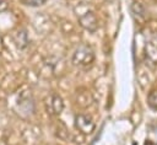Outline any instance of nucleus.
I'll return each mask as SVG.
<instances>
[{
    "mask_svg": "<svg viewBox=\"0 0 157 145\" xmlns=\"http://www.w3.org/2000/svg\"><path fill=\"white\" fill-rule=\"evenodd\" d=\"M94 61V50L87 43H81L72 53L71 63L78 68H86Z\"/></svg>",
    "mask_w": 157,
    "mask_h": 145,
    "instance_id": "1",
    "label": "nucleus"
},
{
    "mask_svg": "<svg viewBox=\"0 0 157 145\" xmlns=\"http://www.w3.org/2000/svg\"><path fill=\"white\" fill-rule=\"evenodd\" d=\"M44 106H45V111L48 112V114L55 117V116H59L63 112L64 101H63L60 95H58L56 92H52L45 97Z\"/></svg>",
    "mask_w": 157,
    "mask_h": 145,
    "instance_id": "2",
    "label": "nucleus"
},
{
    "mask_svg": "<svg viewBox=\"0 0 157 145\" xmlns=\"http://www.w3.org/2000/svg\"><path fill=\"white\" fill-rule=\"evenodd\" d=\"M78 23L82 28L92 33L98 28V18L92 10H86L83 14L78 15Z\"/></svg>",
    "mask_w": 157,
    "mask_h": 145,
    "instance_id": "3",
    "label": "nucleus"
},
{
    "mask_svg": "<svg viewBox=\"0 0 157 145\" xmlns=\"http://www.w3.org/2000/svg\"><path fill=\"white\" fill-rule=\"evenodd\" d=\"M75 127L82 134H91L94 130L96 124H94L91 116L81 113V114H77L75 117Z\"/></svg>",
    "mask_w": 157,
    "mask_h": 145,
    "instance_id": "4",
    "label": "nucleus"
},
{
    "mask_svg": "<svg viewBox=\"0 0 157 145\" xmlns=\"http://www.w3.org/2000/svg\"><path fill=\"white\" fill-rule=\"evenodd\" d=\"M17 111L22 117H28L32 116L36 111V104L33 98L29 96H22L21 100L17 103Z\"/></svg>",
    "mask_w": 157,
    "mask_h": 145,
    "instance_id": "5",
    "label": "nucleus"
},
{
    "mask_svg": "<svg viewBox=\"0 0 157 145\" xmlns=\"http://www.w3.org/2000/svg\"><path fill=\"white\" fill-rule=\"evenodd\" d=\"M13 41H15L17 48H20V49H26L27 45H28V43H29L26 29L21 28V29H18V31H16L15 34H13Z\"/></svg>",
    "mask_w": 157,
    "mask_h": 145,
    "instance_id": "6",
    "label": "nucleus"
},
{
    "mask_svg": "<svg viewBox=\"0 0 157 145\" xmlns=\"http://www.w3.org/2000/svg\"><path fill=\"white\" fill-rule=\"evenodd\" d=\"M145 57L152 64H157V45L148 42L145 45Z\"/></svg>",
    "mask_w": 157,
    "mask_h": 145,
    "instance_id": "7",
    "label": "nucleus"
},
{
    "mask_svg": "<svg viewBox=\"0 0 157 145\" xmlns=\"http://www.w3.org/2000/svg\"><path fill=\"white\" fill-rule=\"evenodd\" d=\"M130 10H131L132 16H134L136 20H142V18H145V16H146V10H145V7H144V5H142L141 2L134 1V2L130 5Z\"/></svg>",
    "mask_w": 157,
    "mask_h": 145,
    "instance_id": "8",
    "label": "nucleus"
},
{
    "mask_svg": "<svg viewBox=\"0 0 157 145\" xmlns=\"http://www.w3.org/2000/svg\"><path fill=\"white\" fill-rule=\"evenodd\" d=\"M147 103L151 109L157 111V90H151L147 96Z\"/></svg>",
    "mask_w": 157,
    "mask_h": 145,
    "instance_id": "9",
    "label": "nucleus"
},
{
    "mask_svg": "<svg viewBox=\"0 0 157 145\" xmlns=\"http://www.w3.org/2000/svg\"><path fill=\"white\" fill-rule=\"evenodd\" d=\"M21 1L26 6H31V7H38L47 2V0H21Z\"/></svg>",
    "mask_w": 157,
    "mask_h": 145,
    "instance_id": "10",
    "label": "nucleus"
},
{
    "mask_svg": "<svg viewBox=\"0 0 157 145\" xmlns=\"http://www.w3.org/2000/svg\"><path fill=\"white\" fill-rule=\"evenodd\" d=\"M7 0H0V12L7 10Z\"/></svg>",
    "mask_w": 157,
    "mask_h": 145,
    "instance_id": "11",
    "label": "nucleus"
},
{
    "mask_svg": "<svg viewBox=\"0 0 157 145\" xmlns=\"http://www.w3.org/2000/svg\"><path fill=\"white\" fill-rule=\"evenodd\" d=\"M153 131H155V134H156V136H157V125L155 127V130H153ZM153 143H155V145H157V141H153Z\"/></svg>",
    "mask_w": 157,
    "mask_h": 145,
    "instance_id": "12",
    "label": "nucleus"
}]
</instances>
